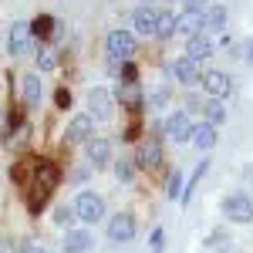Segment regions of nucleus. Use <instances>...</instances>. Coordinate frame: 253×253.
<instances>
[{"label": "nucleus", "mask_w": 253, "mask_h": 253, "mask_svg": "<svg viewBox=\"0 0 253 253\" xmlns=\"http://www.w3.org/2000/svg\"><path fill=\"white\" fill-rule=\"evenodd\" d=\"M58 182V169L51 162H38V172H34V189L27 193V210L31 213H41V206L47 203V196Z\"/></svg>", "instance_id": "nucleus-1"}, {"label": "nucleus", "mask_w": 253, "mask_h": 253, "mask_svg": "<svg viewBox=\"0 0 253 253\" xmlns=\"http://www.w3.org/2000/svg\"><path fill=\"white\" fill-rule=\"evenodd\" d=\"M135 51H138V41H135L132 31H112L105 38V54H108V61H128Z\"/></svg>", "instance_id": "nucleus-2"}, {"label": "nucleus", "mask_w": 253, "mask_h": 253, "mask_svg": "<svg viewBox=\"0 0 253 253\" xmlns=\"http://www.w3.org/2000/svg\"><path fill=\"white\" fill-rule=\"evenodd\" d=\"M75 216H78L84 226L105 219V199L98 193H78V199H75Z\"/></svg>", "instance_id": "nucleus-3"}, {"label": "nucleus", "mask_w": 253, "mask_h": 253, "mask_svg": "<svg viewBox=\"0 0 253 253\" xmlns=\"http://www.w3.org/2000/svg\"><path fill=\"white\" fill-rule=\"evenodd\" d=\"M31 47H34L31 24H27V20H14V24H10V31H7V51H10L14 58H24Z\"/></svg>", "instance_id": "nucleus-4"}, {"label": "nucleus", "mask_w": 253, "mask_h": 253, "mask_svg": "<svg viewBox=\"0 0 253 253\" xmlns=\"http://www.w3.org/2000/svg\"><path fill=\"white\" fill-rule=\"evenodd\" d=\"M223 216L230 223H253V203L247 193H230L223 199Z\"/></svg>", "instance_id": "nucleus-5"}, {"label": "nucleus", "mask_w": 253, "mask_h": 253, "mask_svg": "<svg viewBox=\"0 0 253 253\" xmlns=\"http://www.w3.org/2000/svg\"><path fill=\"white\" fill-rule=\"evenodd\" d=\"M95 132V115L91 112H81L68 122V128H64V145H84L88 138Z\"/></svg>", "instance_id": "nucleus-6"}, {"label": "nucleus", "mask_w": 253, "mask_h": 253, "mask_svg": "<svg viewBox=\"0 0 253 253\" xmlns=\"http://www.w3.org/2000/svg\"><path fill=\"white\" fill-rule=\"evenodd\" d=\"M193 115H189V112H172V115L166 118V125H162V128H166V135L172 138V142H179V145H186V142H189V138H193Z\"/></svg>", "instance_id": "nucleus-7"}, {"label": "nucleus", "mask_w": 253, "mask_h": 253, "mask_svg": "<svg viewBox=\"0 0 253 253\" xmlns=\"http://www.w3.org/2000/svg\"><path fill=\"white\" fill-rule=\"evenodd\" d=\"M199 84H203V91H206L210 98H226L230 91H233L230 75H226V71H216V68L203 71V75H199Z\"/></svg>", "instance_id": "nucleus-8"}, {"label": "nucleus", "mask_w": 253, "mask_h": 253, "mask_svg": "<svg viewBox=\"0 0 253 253\" xmlns=\"http://www.w3.org/2000/svg\"><path fill=\"white\" fill-rule=\"evenodd\" d=\"M169 71H172V78L179 81V84H186V88H193L196 81H199V61L189 58V54H182V58H175L172 64H169Z\"/></svg>", "instance_id": "nucleus-9"}, {"label": "nucleus", "mask_w": 253, "mask_h": 253, "mask_svg": "<svg viewBox=\"0 0 253 253\" xmlns=\"http://www.w3.org/2000/svg\"><path fill=\"white\" fill-rule=\"evenodd\" d=\"M156 17H159V10L152 3H138L132 10V27H135L138 38H152L156 34Z\"/></svg>", "instance_id": "nucleus-10"}, {"label": "nucleus", "mask_w": 253, "mask_h": 253, "mask_svg": "<svg viewBox=\"0 0 253 253\" xmlns=\"http://www.w3.org/2000/svg\"><path fill=\"white\" fill-rule=\"evenodd\" d=\"M112 105H115V98H112L108 88H91V91H88V112L95 115V122L112 118Z\"/></svg>", "instance_id": "nucleus-11"}, {"label": "nucleus", "mask_w": 253, "mask_h": 253, "mask_svg": "<svg viewBox=\"0 0 253 253\" xmlns=\"http://www.w3.org/2000/svg\"><path fill=\"white\" fill-rule=\"evenodd\" d=\"M84 156H88L91 169H105L112 162V142L108 138H88L84 142Z\"/></svg>", "instance_id": "nucleus-12"}, {"label": "nucleus", "mask_w": 253, "mask_h": 253, "mask_svg": "<svg viewBox=\"0 0 253 253\" xmlns=\"http://www.w3.org/2000/svg\"><path fill=\"white\" fill-rule=\"evenodd\" d=\"M132 236H135V219H132V213H115L112 223H108V240L112 243H128Z\"/></svg>", "instance_id": "nucleus-13"}, {"label": "nucleus", "mask_w": 253, "mask_h": 253, "mask_svg": "<svg viewBox=\"0 0 253 253\" xmlns=\"http://www.w3.org/2000/svg\"><path fill=\"white\" fill-rule=\"evenodd\" d=\"M91 243H95V240H91L88 230H64L58 250L61 253H88V250H91Z\"/></svg>", "instance_id": "nucleus-14"}, {"label": "nucleus", "mask_w": 253, "mask_h": 253, "mask_svg": "<svg viewBox=\"0 0 253 253\" xmlns=\"http://www.w3.org/2000/svg\"><path fill=\"white\" fill-rule=\"evenodd\" d=\"M138 169H159L162 166V145H159V138H149V142H142L138 145Z\"/></svg>", "instance_id": "nucleus-15"}, {"label": "nucleus", "mask_w": 253, "mask_h": 253, "mask_svg": "<svg viewBox=\"0 0 253 253\" xmlns=\"http://www.w3.org/2000/svg\"><path fill=\"white\" fill-rule=\"evenodd\" d=\"M216 51V41L203 31V34H193V38H186V54L189 58H196V61H206L210 54Z\"/></svg>", "instance_id": "nucleus-16"}, {"label": "nucleus", "mask_w": 253, "mask_h": 253, "mask_svg": "<svg viewBox=\"0 0 253 253\" xmlns=\"http://www.w3.org/2000/svg\"><path fill=\"white\" fill-rule=\"evenodd\" d=\"M175 31H179L182 38L203 34V31H206V17H203V10H182V14H179V24H175Z\"/></svg>", "instance_id": "nucleus-17"}, {"label": "nucleus", "mask_w": 253, "mask_h": 253, "mask_svg": "<svg viewBox=\"0 0 253 253\" xmlns=\"http://www.w3.org/2000/svg\"><path fill=\"white\" fill-rule=\"evenodd\" d=\"M216 125H210V122H199V125H193V138H189V142H193L196 149H199V152H213L216 149Z\"/></svg>", "instance_id": "nucleus-18"}, {"label": "nucleus", "mask_w": 253, "mask_h": 253, "mask_svg": "<svg viewBox=\"0 0 253 253\" xmlns=\"http://www.w3.org/2000/svg\"><path fill=\"white\" fill-rule=\"evenodd\" d=\"M41 91H44V88H41V78L34 75V71H27L24 81H20V101H24L27 108H38L41 105Z\"/></svg>", "instance_id": "nucleus-19"}, {"label": "nucleus", "mask_w": 253, "mask_h": 253, "mask_svg": "<svg viewBox=\"0 0 253 253\" xmlns=\"http://www.w3.org/2000/svg\"><path fill=\"white\" fill-rule=\"evenodd\" d=\"M203 17H206V34H219L226 27V20H230V10L223 3H213V7L203 10Z\"/></svg>", "instance_id": "nucleus-20"}, {"label": "nucleus", "mask_w": 253, "mask_h": 253, "mask_svg": "<svg viewBox=\"0 0 253 253\" xmlns=\"http://www.w3.org/2000/svg\"><path fill=\"white\" fill-rule=\"evenodd\" d=\"M31 34H34V41H51L54 44V34H58V24H54V17L51 14H41L38 20H31Z\"/></svg>", "instance_id": "nucleus-21"}, {"label": "nucleus", "mask_w": 253, "mask_h": 253, "mask_svg": "<svg viewBox=\"0 0 253 253\" xmlns=\"http://www.w3.org/2000/svg\"><path fill=\"white\" fill-rule=\"evenodd\" d=\"M115 98L122 101V105H128V108L142 105V88H138V81H118Z\"/></svg>", "instance_id": "nucleus-22"}, {"label": "nucleus", "mask_w": 253, "mask_h": 253, "mask_svg": "<svg viewBox=\"0 0 253 253\" xmlns=\"http://www.w3.org/2000/svg\"><path fill=\"white\" fill-rule=\"evenodd\" d=\"M175 24H179V14H172L169 7L166 10H159V17H156V38H172L175 34Z\"/></svg>", "instance_id": "nucleus-23"}, {"label": "nucleus", "mask_w": 253, "mask_h": 253, "mask_svg": "<svg viewBox=\"0 0 253 253\" xmlns=\"http://www.w3.org/2000/svg\"><path fill=\"white\" fill-rule=\"evenodd\" d=\"M58 44H51V41H44L38 47V71H54L58 68V51H54Z\"/></svg>", "instance_id": "nucleus-24"}, {"label": "nucleus", "mask_w": 253, "mask_h": 253, "mask_svg": "<svg viewBox=\"0 0 253 253\" xmlns=\"http://www.w3.org/2000/svg\"><path fill=\"white\" fill-rule=\"evenodd\" d=\"M203 115H206L210 125H223V122H226V108H223V101H219V98H210V101H206V108H203Z\"/></svg>", "instance_id": "nucleus-25"}, {"label": "nucleus", "mask_w": 253, "mask_h": 253, "mask_svg": "<svg viewBox=\"0 0 253 253\" xmlns=\"http://www.w3.org/2000/svg\"><path fill=\"white\" fill-rule=\"evenodd\" d=\"M115 175H118V182H132V175H135V156L115 159Z\"/></svg>", "instance_id": "nucleus-26"}, {"label": "nucleus", "mask_w": 253, "mask_h": 253, "mask_svg": "<svg viewBox=\"0 0 253 253\" xmlns=\"http://www.w3.org/2000/svg\"><path fill=\"white\" fill-rule=\"evenodd\" d=\"M206 169H210V162H199L196 166V172H193V179H186V193L179 196V203H189L193 199V193H196V186H199V179L206 175Z\"/></svg>", "instance_id": "nucleus-27"}, {"label": "nucleus", "mask_w": 253, "mask_h": 253, "mask_svg": "<svg viewBox=\"0 0 253 253\" xmlns=\"http://www.w3.org/2000/svg\"><path fill=\"white\" fill-rule=\"evenodd\" d=\"M169 84H156V88H152V91H149V105H152V108H166V105H169Z\"/></svg>", "instance_id": "nucleus-28"}, {"label": "nucleus", "mask_w": 253, "mask_h": 253, "mask_svg": "<svg viewBox=\"0 0 253 253\" xmlns=\"http://www.w3.org/2000/svg\"><path fill=\"white\" fill-rule=\"evenodd\" d=\"M166 196H169V199H179V196H182V172H179V169H172L169 179H166Z\"/></svg>", "instance_id": "nucleus-29"}, {"label": "nucleus", "mask_w": 253, "mask_h": 253, "mask_svg": "<svg viewBox=\"0 0 253 253\" xmlns=\"http://www.w3.org/2000/svg\"><path fill=\"white\" fill-rule=\"evenodd\" d=\"M203 108H206V98H199V95H189V98H186V112H189V115H199Z\"/></svg>", "instance_id": "nucleus-30"}, {"label": "nucleus", "mask_w": 253, "mask_h": 253, "mask_svg": "<svg viewBox=\"0 0 253 253\" xmlns=\"http://www.w3.org/2000/svg\"><path fill=\"white\" fill-rule=\"evenodd\" d=\"M54 105H58L61 112L71 108V91H68V88H58V91H54Z\"/></svg>", "instance_id": "nucleus-31"}, {"label": "nucleus", "mask_w": 253, "mask_h": 253, "mask_svg": "<svg viewBox=\"0 0 253 253\" xmlns=\"http://www.w3.org/2000/svg\"><path fill=\"white\" fill-rule=\"evenodd\" d=\"M71 219H75V210H58L54 213V223H61V226H68Z\"/></svg>", "instance_id": "nucleus-32"}, {"label": "nucleus", "mask_w": 253, "mask_h": 253, "mask_svg": "<svg viewBox=\"0 0 253 253\" xmlns=\"http://www.w3.org/2000/svg\"><path fill=\"white\" fill-rule=\"evenodd\" d=\"M206 0H182V10H206Z\"/></svg>", "instance_id": "nucleus-33"}, {"label": "nucleus", "mask_w": 253, "mask_h": 253, "mask_svg": "<svg viewBox=\"0 0 253 253\" xmlns=\"http://www.w3.org/2000/svg\"><path fill=\"white\" fill-rule=\"evenodd\" d=\"M20 253H47L41 243H20Z\"/></svg>", "instance_id": "nucleus-34"}, {"label": "nucleus", "mask_w": 253, "mask_h": 253, "mask_svg": "<svg viewBox=\"0 0 253 253\" xmlns=\"http://www.w3.org/2000/svg\"><path fill=\"white\" fill-rule=\"evenodd\" d=\"M88 175H91V166H84V169H78V172H75V179H71V182H84V179H88Z\"/></svg>", "instance_id": "nucleus-35"}, {"label": "nucleus", "mask_w": 253, "mask_h": 253, "mask_svg": "<svg viewBox=\"0 0 253 253\" xmlns=\"http://www.w3.org/2000/svg\"><path fill=\"white\" fill-rule=\"evenodd\" d=\"M7 132H10V118H7V115H0V138L7 135Z\"/></svg>", "instance_id": "nucleus-36"}, {"label": "nucleus", "mask_w": 253, "mask_h": 253, "mask_svg": "<svg viewBox=\"0 0 253 253\" xmlns=\"http://www.w3.org/2000/svg\"><path fill=\"white\" fill-rule=\"evenodd\" d=\"M152 250H162V230H156V233H152Z\"/></svg>", "instance_id": "nucleus-37"}, {"label": "nucleus", "mask_w": 253, "mask_h": 253, "mask_svg": "<svg viewBox=\"0 0 253 253\" xmlns=\"http://www.w3.org/2000/svg\"><path fill=\"white\" fill-rule=\"evenodd\" d=\"M243 58L253 64V41H247V47H243Z\"/></svg>", "instance_id": "nucleus-38"}, {"label": "nucleus", "mask_w": 253, "mask_h": 253, "mask_svg": "<svg viewBox=\"0 0 253 253\" xmlns=\"http://www.w3.org/2000/svg\"><path fill=\"white\" fill-rule=\"evenodd\" d=\"M0 253H10V247H7V243H0Z\"/></svg>", "instance_id": "nucleus-39"}, {"label": "nucleus", "mask_w": 253, "mask_h": 253, "mask_svg": "<svg viewBox=\"0 0 253 253\" xmlns=\"http://www.w3.org/2000/svg\"><path fill=\"white\" fill-rule=\"evenodd\" d=\"M138 3H152V0H138Z\"/></svg>", "instance_id": "nucleus-40"}, {"label": "nucleus", "mask_w": 253, "mask_h": 253, "mask_svg": "<svg viewBox=\"0 0 253 253\" xmlns=\"http://www.w3.org/2000/svg\"><path fill=\"white\" fill-rule=\"evenodd\" d=\"M166 3H169V0H166Z\"/></svg>", "instance_id": "nucleus-41"}]
</instances>
